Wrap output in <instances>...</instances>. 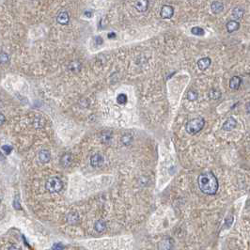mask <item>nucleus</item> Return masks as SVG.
Instances as JSON below:
<instances>
[{
  "mask_svg": "<svg viewBox=\"0 0 250 250\" xmlns=\"http://www.w3.org/2000/svg\"><path fill=\"white\" fill-rule=\"evenodd\" d=\"M198 184L200 191H202L206 195H215L218 190V181L211 172H205L200 174L198 179Z\"/></svg>",
  "mask_w": 250,
  "mask_h": 250,
  "instance_id": "obj_1",
  "label": "nucleus"
},
{
  "mask_svg": "<svg viewBox=\"0 0 250 250\" xmlns=\"http://www.w3.org/2000/svg\"><path fill=\"white\" fill-rule=\"evenodd\" d=\"M205 125V120L203 118L201 117H198V118H196V119H193L189 120L186 125H185V131L187 132V133L189 134H196L198 133V132H200L201 130L203 129Z\"/></svg>",
  "mask_w": 250,
  "mask_h": 250,
  "instance_id": "obj_2",
  "label": "nucleus"
},
{
  "mask_svg": "<svg viewBox=\"0 0 250 250\" xmlns=\"http://www.w3.org/2000/svg\"><path fill=\"white\" fill-rule=\"evenodd\" d=\"M45 188L50 193H59L63 188V182L59 177H51L46 181Z\"/></svg>",
  "mask_w": 250,
  "mask_h": 250,
  "instance_id": "obj_3",
  "label": "nucleus"
},
{
  "mask_svg": "<svg viewBox=\"0 0 250 250\" xmlns=\"http://www.w3.org/2000/svg\"><path fill=\"white\" fill-rule=\"evenodd\" d=\"M173 14H174V8L172 6L169 5H165L163 6L160 12V15L163 19H170Z\"/></svg>",
  "mask_w": 250,
  "mask_h": 250,
  "instance_id": "obj_4",
  "label": "nucleus"
},
{
  "mask_svg": "<svg viewBox=\"0 0 250 250\" xmlns=\"http://www.w3.org/2000/svg\"><path fill=\"white\" fill-rule=\"evenodd\" d=\"M103 164V155H101L100 153H96V154H93L90 157V165L92 167H102Z\"/></svg>",
  "mask_w": 250,
  "mask_h": 250,
  "instance_id": "obj_5",
  "label": "nucleus"
},
{
  "mask_svg": "<svg viewBox=\"0 0 250 250\" xmlns=\"http://www.w3.org/2000/svg\"><path fill=\"white\" fill-rule=\"evenodd\" d=\"M149 7V0H137L134 2V8L137 12H144L148 9Z\"/></svg>",
  "mask_w": 250,
  "mask_h": 250,
  "instance_id": "obj_6",
  "label": "nucleus"
},
{
  "mask_svg": "<svg viewBox=\"0 0 250 250\" xmlns=\"http://www.w3.org/2000/svg\"><path fill=\"white\" fill-rule=\"evenodd\" d=\"M236 125H237L236 120H235L234 118H232V117H229V118L224 122L223 126H222V129H223L224 131L228 132V131L233 130V129L236 127Z\"/></svg>",
  "mask_w": 250,
  "mask_h": 250,
  "instance_id": "obj_7",
  "label": "nucleus"
},
{
  "mask_svg": "<svg viewBox=\"0 0 250 250\" xmlns=\"http://www.w3.org/2000/svg\"><path fill=\"white\" fill-rule=\"evenodd\" d=\"M73 163V155L71 153L67 152L64 155H62L60 159V164L63 167H69Z\"/></svg>",
  "mask_w": 250,
  "mask_h": 250,
  "instance_id": "obj_8",
  "label": "nucleus"
},
{
  "mask_svg": "<svg viewBox=\"0 0 250 250\" xmlns=\"http://www.w3.org/2000/svg\"><path fill=\"white\" fill-rule=\"evenodd\" d=\"M56 21L60 25H68L69 21H70V17H69V14L67 12H61L60 13H59L56 17Z\"/></svg>",
  "mask_w": 250,
  "mask_h": 250,
  "instance_id": "obj_9",
  "label": "nucleus"
},
{
  "mask_svg": "<svg viewBox=\"0 0 250 250\" xmlns=\"http://www.w3.org/2000/svg\"><path fill=\"white\" fill-rule=\"evenodd\" d=\"M211 63V61L209 57H202V59H200L198 61V67L200 71H205L210 67Z\"/></svg>",
  "mask_w": 250,
  "mask_h": 250,
  "instance_id": "obj_10",
  "label": "nucleus"
},
{
  "mask_svg": "<svg viewBox=\"0 0 250 250\" xmlns=\"http://www.w3.org/2000/svg\"><path fill=\"white\" fill-rule=\"evenodd\" d=\"M227 30L228 33H232L234 31H237L240 27V24L236 21V20H232V21H229L227 23Z\"/></svg>",
  "mask_w": 250,
  "mask_h": 250,
  "instance_id": "obj_11",
  "label": "nucleus"
},
{
  "mask_svg": "<svg viewBox=\"0 0 250 250\" xmlns=\"http://www.w3.org/2000/svg\"><path fill=\"white\" fill-rule=\"evenodd\" d=\"M51 159V153L47 150H42L39 153V160L42 163H48Z\"/></svg>",
  "mask_w": 250,
  "mask_h": 250,
  "instance_id": "obj_12",
  "label": "nucleus"
},
{
  "mask_svg": "<svg viewBox=\"0 0 250 250\" xmlns=\"http://www.w3.org/2000/svg\"><path fill=\"white\" fill-rule=\"evenodd\" d=\"M224 8V5L219 2V1H215L211 3V12H214L215 14H218L220 13L221 12L223 11Z\"/></svg>",
  "mask_w": 250,
  "mask_h": 250,
  "instance_id": "obj_13",
  "label": "nucleus"
},
{
  "mask_svg": "<svg viewBox=\"0 0 250 250\" xmlns=\"http://www.w3.org/2000/svg\"><path fill=\"white\" fill-rule=\"evenodd\" d=\"M242 83V79L239 77V76H234L229 81V88L231 90H237L239 89L240 85Z\"/></svg>",
  "mask_w": 250,
  "mask_h": 250,
  "instance_id": "obj_14",
  "label": "nucleus"
},
{
  "mask_svg": "<svg viewBox=\"0 0 250 250\" xmlns=\"http://www.w3.org/2000/svg\"><path fill=\"white\" fill-rule=\"evenodd\" d=\"M244 13H245V11L242 8H240V7H236L233 8V11H232V18L235 19V20H239V19H241L243 18L244 16Z\"/></svg>",
  "mask_w": 250,
  "mask_h": 250,
  "instance_id": "obj_15",
  "label": "nucleus"
},
{
  "mask_svg": "<svg viewBox=\"0 0 250 250\" xmlns=\"http://www.w3.org/2000/svg\"><path fill=\"white\" fill-rule=\"evenodd\" d=\"M94 228L97 232L102 233V232L104 231L105 228H106V224H105V222L103 220H98L94 225Z\"/></svg>",
  "mask_w": 250,
  "mask_h": 250,
  "instance_id": "obj_16",
  "label": "nucleus"
},
{
  "mask_svg": "<svg viewBox=\"0 0 250 250\" xmlns=\"http://www.w3.org/2000/svg\"><path fill=\"white\" fill-rule=\"evenodd\" d=\"M67 221H68V223L74 225L79 221V215L76 213H70L67 215Z\"/></svg>",
  "mask_w": 250,
  "mask_h": 250,
  "instance_id": "obj_17",
  "label": "nucleus"
},
{
  "mask_svg": "<svg viewBox=\"0 0 250 250\" xmlns=\"http://www.w3.org/2000/svg\"><path fill=\"white\" fill-rule=\"evenodd\" d=\"M68 68L70 71L73 73H77L81 70V63L79 61H73L69 64Z\"/></svg>",
  "mask_w": 250,
  "mask_h": 250,
  "instance_id": "obj_18",
  "label": "nucleus"
},
{
  "mask_svg": "<svg viewBox=\"0 0 250 250\" xmlns=\"http://www.w3.org/2000/svg\"><path fill=\"white\" fill-rule=\"evenodd\" d=\"M111 138H112V133L111 132L105 131V132H103L101 133V140L103 143H108L111 140Z\"/></svg>",
  "mask_w": 250,
  "mask_h": 250,
  "instance_id": "obj_19",
  "label": "nucleus"
},
{
  "mask_svg": "<svg viewBox=\"0 0 250 250\" xmlns=\"http://www.w3.org/2000/svg\"><path fill=\"white\" fill-rule=\"evenodd\" d=\"M132 141H133V137L131 136V134H129V133L123 134L122 137H121V143L123 144V145H125V146H129L130 144L132 143Z\"/></svg>",
  "mask_w": 250,
  "mask_h": 250,
  "instance_id": "obj_20",
  "label": "nucleus"
},
{
  "mask_svg": "<svg viewBox=\"0 0 250 250\" xmlns=\"http://www.w3.org/2000/svg\"><path fill=\"white\" fill-rule=\"evenodd\" d=\"M209 97L211 100H218L221 97V92L217 90H211L209 92Z\"/></svg>",
  "mask_w": 250,
  "mask_h": 250,
  "instance_id": "obj_21",
  "label": "nucleus"
},
{
  "mask_svg": "<svg viewBox=\"0 0 250 250\" xmlns=\"http://www.w3.org/2000/svg\"><path fill=\"white\" fill-rule=\"evenodd\" d=\"M191 32H192V34H194L196 36H203L205 34V31L203 30V28L198 27V26H194L191 29Z\"/></svg>",
  "mask_w": 250,
  "mask_h": 250,
  "instance_id": "obj_22",
  "label": "nucleus"
},
{
  "mask_svg": "<svg viewBox=\"0 0 250 250\" xmlns=\"http://www.w3.org/2000/svg\"><path fill=\"white\" fill-rule=\"evenodd\" d=\"M198 98V94L194 91V90H190L188 93H187V99L189 101H192V102H194V101H197Z\"/></svg>",
  "mask_w": 250,
  "mask_h": 250,
  "instance_id": "obj_23",
  "label": "nucleus"
},
{
  "mask_svg": "<svg viewBox=\"0 0 250 250\" xmlns=\"http://www.w3.org/2000/svg\"><path fill=\"white\" fill-rule=\"evenodd\" d=\"M127 96H126V94H123V93H120V94H119L118 95V97H117V102H118V103H120V104H125L127 103Z\"/></svg>",
  "mask_w": 250,
  "mask_h": 250,
  "instance_id": "obj_24",
  "label": "nucleus"
},
{
  "mask_svg": "<svg viewBox=\"0 0 250 250\" xmlns=\"http://www.w3.org/2000/svg\"><path fill=\"white\" fill-rule=\"evenodd\" d=\"M9 60V56L6 53H0V64H6Z\"/></svg>",
  "mask_w": 250,
  "mask_h": 250,
  "instance_id": "obj_25",
  "label": "nucleus"
},
{
  "mask_svg": "<svg viewBox=\"0 0 250 250\" xmlns=\"http://www.w3.org/2000/svg\"><path fill=\"white\" fill-rule=\"evenodd\" d=\"M2 150L6 152V154H9V153L12 151V146H8V145H4L2 147Z\"/></svg>",
  "mask_w": 250,
  "mask_h": 250,
  "instance_id": "obj_26",
  "label": "nucleus"
},
{
  "mask_svg": "<svg viewBox=\"0 0 250 250\" xmlns=\"http://www.w3.org/2000/svg\"><path fill=\"white\" fill-rule=\"evenodd\" d=\"M13 207L16 209V210H21V207H20V203H19V200L18 198H16L13 202Z\"/></svg>",
  "mask_w": 250,
  "mask_h": 250,
  "instance_id": "obj_27",
  "label": "nucleus"
},
{
  "mask_svg": "<svg viewBox=\"0 0 250 250\" xmlns=\"http://www.w3.org/2000/svg\"><path fill=\"white\" fill-rule=\"evenodd\" d=\"M95 42H96V44H97V45H101L103 42L102 37H96L95 38Z\"/></svg>",
  "mask_w": 250,
  "mask_h": 250,
  "instance_id": "obj_28",
  "label": "nucleus"
},
{
  "mask_svg": "<svg viewBox=\"0 0 250 250\" xmlns=\"http://www.w3.org/2000/svg\"><path fill=\"white\" fill-rule=\"evenodd\" d=\"M52 249H64V246L61 244H56L53 245Z\"/></svg>",
  "mask_w": 250,
  "mask_h": 250,
  "instance_id": "obj_29",
  "label": "nucleus"
},
{
  "mask_svg": "<svg viewBox=\"0 0 250 250\" xmlns=\"http://www.w3.org/2000/svg\"><path fill=\"white\" fill-rule=\"evenodd\" d=\"M5 120H6V118H5V116L3 114H1L0 113V125H2L4 122H5Z\"/></svg>",
  "mask_w": 250,
  "mask_h": 250,
  "instance_id": "obj_30",
  "label": "nucleus"
},
{
  "mask_svg": "<svg viewBox=\"0 0 250 250\" xmlns=\"http://www.w3.org/2000/svg\"><path fill=\"white\" fill-rule=\"evenodd\" d=\"M107 37L109 38V39H113V38H115V37H116V34H115V33H113V32H111V33H109V34L107 35Z\"/></svg>",
  "mask_w": 250,
  "mask_h": 250,
  "instance_id": "obj_31",
  "label": "nucleus"
},
{
  "mask_svg": "<svg viewBox=\"0 0 250 250\" xmlns=\"http://www.w3.org/2000/svg\"><path fill=\"white\" fill-rule=\"evenodd\" d=\"M85 15H86V17H89V18H90V17H91V12H89V11H86V12H85Z\"/></svg>",
  "mask_w": 250,
  "mask_h": 250,
  "instance_id": "obj_32",
  "label": "nucleus"
},
{
  "mask_svg": "<svg viewBox=\"0 0 250 250\" xmlns=\"http://www.w3.org/2000/svg\"><path fill=\"white\" fill-rule=\"evenodd\" d=\"M0 160H2V161H3V160H5V156L2 154L1 152H0Z\"/></svg>",
  "mask_w": 250,
  "mask_h": 250,
  "instance_id": "obj_33",
  "label": "nucleus"
}]
</instances>
